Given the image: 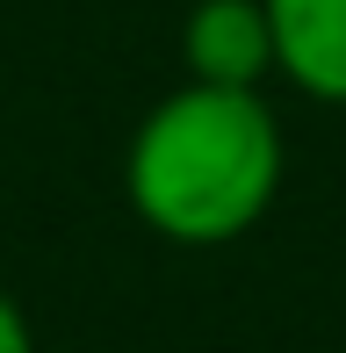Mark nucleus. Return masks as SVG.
<instances>
[{"instance_id":"1","label":"nucleus","mask_w":346,"mask_h":353,"mask_svg":"<svg viewBox=\"0 0 346 353\" xmlns=\"http://www.w3.org/2000/svg\"><path fill=\"white\" fill-rule=\"evenodd\" d=\"M289 181V130L267 87L181 79L137 116L123 144V202L152 238L181 252H216L260 231Z\"/></svg>"},{"instance_id":"2","label":"nucleus","mask_w":346,"mask_h":353,"mask_svg":"<svg viewBox=\"0 0 346 353\" xmlns=\"http://www.w3.org/2000/svg\"><path fill=\"white\" fill-rule=\"evenodd\" d=\"M181 65L202 87H267L274 79L267 0H195L181 22Z\"/></svg>"},{"instance_id":"3","label":"nucleus","mask_w":346,"mask_h":353,"mask_svg":"<svg viewBox=\"0 0 346 353\" xmlns=\"http://www.w3.org/2000/svg\"><path fill=\"white\" fill-rule=\"evenodd\" d=\"M274 79L325 108H346V0H267Z\"/></svg>"},{"instance_id":"4","label":"nucleus","mask_w":346,"mask_h":353,"mask_svg":"<svg viewBox=\"0 0 346 353\" xmlns=\"http://www.w3.org/2000/svg\"><path fill=\"white\" fill-rule=\"evenodd\" d=\"M0 353H37V325L14 303V288H0Z\"/></svg>"}]
</instances>
